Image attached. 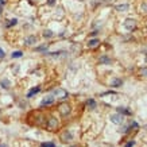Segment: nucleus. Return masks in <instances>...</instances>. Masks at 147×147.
Listing matches in <instances>:
<instances>
[{"label":"nucleus","instance_id":"obj_17","mask_svg":"<svg viewBox=\"0 0 147 147\" xmlns=\"http://www.w3.org/2000/svg\"><path fill=\"white\" fill-rule=\"evenodd\" d=\"M40 147H55V144L49 142V143H42V144H40Z\"/></svg>","mask_w":147,"mask_h":147},{"label":"nucleus","instance_id":"obj_14","mask_svg":"<svg viewBox=\"0 0 147 147\" xmlns=\"http://www.w3.org/2000/svg\"><path fill=\"white\" fill-rule=\"evenodd\" d=\"M39 91H40V88H39V86H37V88H34L32 91H30V93H28V95H27V97H31L32 95H35V93H38Z\"/></svg>","mask_w":147,"mask_h":147},{"label":"nucleus","instance_id":"obj_6","mask_svg":"<svg viewBox=\"0 0 147 147\" xmlns=\"http://www.w3.org/2000/svg\"><path fill=\"white\" fill-rule=\"evenodd\" d=\"M54 103V99L53 97H45V100L42 101V107H46V105H51Z\"/></svg>","mask_w":147,"mask_h":147},{"label":"nucleus","instance_id":"obj_10","mask_svg":"<svg viewBox=\"0 0 147 147\" xmlns=\"http://www.w3.org/2000/svg\"><path fill=\"white\" fill-rule=\"evenodd\" d=\"M86 105H88V108H89V109H95L96 108V101H95V100H88Z\"/></svg>","mask_w":147,"mask_h":147},{"label":"nucleus","instance_id":"obj_19","mask_svg":"<svg viewBox=\"0 0 147 147\" xmlns=\"http://www.w3.org/2000/svg\"><path fill=\"white\" fill-rule=\"evenodd\" d=\"M16 23H18V20H16V19H12V20H11V22L8 23V25H7V27H11V26H15Z\"/></svg>","mask_w":147,"mask_h":147},{"label":"nucleus","instance_id":"obj_26","mask_svg":"<svg viewBox=\"0 0 147 147\" xmlns=\"http://www.w3.org/2000/svg\"><path fill=\"white\" fill-rule=\"evenodd\" d=\"M3 57H4V51L0 49V58H3Z\"/></svg>","mask_w":147,"mask_h":147},{"label":"nucleus","instance_id":"obj_4","mask_svg":"<svg viewBox=\"0 0 147 147\" xmlns=\"http://www.w3.org/2000/svg\"><path fill=\"white\" fill-rule=\"evenodd\" d=\"M72 134H70L69 131H65V132H62L61 134V139L63 140V142H65V143H68V142H70V140H72Z\"/></svg>","mask_w":147,"mask_h":147},{"label":"nucleus","instance_id":"obj_16","mask_svg":"<svg viewBox=\"0 0 147 147\" xmlns=\"http://www.w3.org/2000/svg\"><path fill=\"white\" fill-rule=\"evenodd\" d=\"M22 55H23L22 51H14V53H12V58H19V57H22Z\"/></svg>","mask_w":147,"mask_h":147},{"label":"nucleus","instance_id":"obj_13","mask_svg":"<svg viewBox=\"0 0 147 147\" xmlns=\"http://www.w3.org/2000/svg\"><path fill=\"white\" fill-rule=\"evenodd\" d=\"M100 62H103V63H111L112 61H111V58H108V57L103 55L101 58H100Z\"/></svg>","mask_w":147,"mask_h":147},{"label":"nucleus","instance_id":"obj_27","mask_svg":"<svg viewBox=\"0 0 147 147\" xmlns=\"http://www.w3.org/2000/svg\"><path fill=\"white\" fill-rule=\"evenodd\" d=\"M144 61H146V63H147V54H146V57H144Z\"/></svg>","mask_w":147,"mask_h":147},{"label":"nucleus","instance_id":"obj_2","mask_svg":"<svg viewBox=\"0 0 147 147\" xmlns=\"http://www.w3.org/2000/svg\"><path fill=\"white\" fill-rule=\"evenodd\" d=\"M124 27L128 31H132V30H135V27H136V22L134 19H127V20H124Z\"/></svg>","mask_w":147,"mask_h":147},{"label":"nucleus","instance_id":"obj_25","mask_svg":"<svg viewBox=\"0 0 147 147\" xmlns=\"http://www.w3.org/2000/svg\"><path fill=\"white\" fill-rule=\"evenodd\" d=\"M47 3H49L50 5H53V4H54V3H55V0H47Z\"/></svg>","mask_w":147,"mask_h":147},{"label":"nucleus","instance_id":"obj_5","mask_svg":"<svg viewBox=\"0 0 147 147\" xmlns=\"http://www.w3.org/2000/svg\"><path fill=\"white\" fill-rule=\"evenodd\" d=\"M128 7H130L128 4H119V5H116V11H119V12H124V11L128 10Z\"/></svg>","mask_w":147,"mask_h":147},{"label":"nucleus","instance_id":"obj_11","mask_svg":"<svg viewBox=\"0 0 147 147\" xmlns=\"http://www.w3.org/2000/svg\"><path fill=\"white\" fill-rule=\"evenodd\" d=\"M121 84H123V81H121L120 78H115V80L112 81V86H113V88H117V86H120Z\"/></svg>","mask_w":147,"mask_h":147},{"label":"nucleus","instance_id":"obj_28","mask_svg":"<svg viewBox=\"0 0 147 147\" xmlns=\"http://www.w3.org/2000/svg\"><path fill=\"white\" fill-rule=\"evenodd\" d=\"M0 147H5V146H4V144H0Z\"/></svg>","mask_w":147,"mask_h":147},{"label":"nucleus","instance_id":"obj_12","mask_svg":"<svg viewBox=\"0 0 147 147\" xmlns=\"http://www.w3.org/2000/svg\"><path fill=\"white\" fill-rule=\"evenodd\" d=\"M35 42H37V38L35 37H28L26 39V45H34Z\"/></svg>","mask_w":147,"mask_h":147},{"label":"nucleus","instance_id":"obj_15","mask_svg":"<svg viewBox=\"0 0 147 147\" xmlns=\"http://www.w3.org/2000/svg\"><path fill=\"white\" fill-rule=\"evenodd\" d=\"M117 111H119L120 113H126V115H131V111H128L127 108H117Z\"/></svg>","mask_w":147,"mask_h":147},{"label":"nucleus","instance_id":"obj_7","mask_svg":"<svg viewBox=\"0 0 147 147\" xmlns=\"http://www.w3.org/2000/svg\"><path fill=\"white\" fill-rule=\"evenodd\" d=\"M54 93H55L57 96H61L62 99H66V97H68V93H66L65 91H62V89H55Z\"/></svg>","mask_w":147,"mask_h":147},{"label":"nucleus","instance_id":"obj_20","mask_svg":"<svg viewBox=\"0 0 147 147\" xmlns=\"http://www.w3.org/2000/svg\"><path fill=\"white\" fill-rule=\"evenodd\" d=\"M2 85L5 88V89H8V86H10V81H2Z\"/></svg>","mask_w":147,"mask_h":147},{"label":"nucleus","instance_id":"obj_24","mask_svg":"<svg viewBox=\"0 0 147 147\" xmlns=\"http://www.w3.org/2000/svg\"><path fill=\"white\" fill-rule=\"evenodd\" d=\"M140 73H142V76H147V69H143Z\"/></svg>","mask_w":147,"mask_h":147},{"label":"nucleus","instance_id":"obj_23","mask_svg":"<svg viewBox=\"0 0 147 147\" xmlns=\"http://www.w3.org/2000/svg\"><path fill=\"white\" fill-rule=\"evenodd\" d=\"M4 4H5L4 0H0V12H2V5H4Z\"/></svg>","mask_w":147,"mask_h":147},{"label":"nucleus","instance_id":"obj_21","mask_svg":"<svg viewBox=\"0 0 147 147\" xmlns=\"http://www.w3.org/2000/svg\"><path fill=\"white\" fill-rule=\"evenodd\" d=\"M134 144H135V142H134V140H130V142H128V143H127L124 147H132Z\"/></svg>","mask_w":147,"mask_h":147},{"label":"nucleus","instance_id":"obj_1","mask_svg":"<svg viewBox=\"0 0 147 147\" xmlns=\"http://www.w3.org/2000/svg\"><path fill=\"white\" fill-rule=\"evenodd\" d=\"M58 111H60L61 115L66 116L70 113V105L68 103H62V104H60V107H58Z\"/></svg>","mask_w":147,"mask_h":147},{"label":"nucleus","instance_id":"obj_8","mask_svg":"<svg viewBox=\"0 0 147 147\" xmlns=\"http://www.w3.org/2000/svg\"><path fill=\"white\" fill-rule=\"evenodd\" d=\"M57 124H58L57 119H54V117H51V119L49 120V123H47V127H49V128H55V127H57Z\"/></svg>","mask_w":147,"mask_h":147},{"label":"nucleus","instance_id":"obj_3","mask_svg":"<svg viewBox=\"0 0 147 147\" xmlns=\"http://www.w3.org/2000/svg\"><path fill=\"white\" fill-rule=\"evenodd\" d=\"M111 121L115 123V124H120V123L123 121V116L120 113H116V115H112L111 116Z\"/></svg>","mask_w":147,"mask_h":147},{"label":"nucleus","instance_id":"obj_9","mask_svg":"<svg viewBox=\"0 0 147 147\" xmlns=\"http://www.w3.org/2000/svg\"><path fill=\"white\" fill-rule=\"evenodd\" d=\"M99 43H100L99 39H91L89 42H88V46H89V47H96Z\"/></svg>","mask_w":147,"mask_h":147},{"label":"nucleus","instance_id":"obj_18","mask_svg":"<svg viewBox=\"0 0 147 147\" xmlns=\"http://www.w3.org/2000/svg\"><path fill=\"white\" fill-rule=\"evenodd\" d=\"M43 35L46 38H50V37H53V31H50V30H46L45 32H43Z\"/></svg>","mask_w":147,"mask_h":147},{"label":"nucleus","instance_id":"obj_22","mask_svg":"<svg viewBox=\"0 0 147 147\" xmlns=\"http://www.w3.org/2000/svg\"><path fill=\"white\" fill-rule=\"evenodd\" d=\"M142 11H143V12H147V4L146 3L142 4Z\"/></svg>","mask_w":147,"mask_h":147}]
</instances>
